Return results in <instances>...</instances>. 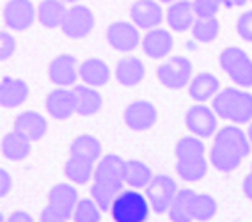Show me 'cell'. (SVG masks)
<instances>
[{"mask_svg": "<svg viewBox=\"0 0 252 222\" xmlns=\"http://www.w3.org/2000/svg\"><path fill=\"white\" fill-rule=\"evenodd\" d=\"M252 151L251 141L242 128L234 125H225L215 133L212 150H210V163L217 171L233 172L240 167L243 159H247Z\"/></svg>", "mask_w": 252, "mask_h": 222, "instance_id": "6da1fadb", "label": "cell"}, {"mask_svg": "<svg viewBox=\"0 0 252 222\" xmlns=\"http://www.w3.org/2000/svg\"><path fill=\"white\" fill-rule=\"evenodd\" d=\"M125 185V160L114 153L101 157L96 165L91 187V197L98 203L101 212L110 210L114 199L121 194Z\"/></svg>", "mask_w": 252, "mask_h": 222, "instance_id": "7a4b0ae2", "label": "cell"}, {"mask_svg": "<svg viewBox=\"0 0 252 222\" xmlns=\"http://www.w3.org/2000/svg\"><path fill=\"white\" fill-rule=\"evenodd\" d=\"M208 159L201 137H181L176 144V172L181 180L197 183L208 174Z\"/></svg>", "mask_w": 252, "mask_h": 222, "instance_id": "3957f363", "label": "cell"}, {"mask_svg": "<svg viewBox=\"0 0 252 222\" xmlns=\"http://www.w3.org/2000/svg\"><path fill=\"white\" fill-rule=\"evenodd\" d=\"M212 109L224 121L242 125L252 121V95L243 89L227 87L213 98Z\"/></svg>", "mask_w": 252, "mask_h": 222, "instance_id": "277c9868", "label": "cell"}, {"mask_svg": "<svg viewBox=\"0 0 252 222\" xmlns=\"http://www.w3.org/2000/svg\"><path fill=\"white\" fill-rule=\"evenodd\" d=\"M78 201V190L75 187L59 183L48 192V204L41 210L39 222H68Z\"/></svg>", "mask_w": 252, "mask_h": 222, "instance_id": "5b68a950", "label": "cell"}, {"mask_svg": "<svg viewBox=\"0 0 252 222\" xmlns=\"http://www.w3.org/2000/svg\"><path fill=\"white\" fill-rule=\"evenodd\" d=\"M149 201L135 189L123 190L110 206V215L116 222H146L149 217Z\"/></svg>", "mask_w": 252, "mask_h": 222, "instance_id": "8992f818", "label": "cell"}, {"mask_svg": "<svg viewBox=\"0 0 252 222\" xmlns=\"http://www.w3.org/2000/svg\"><path fill=\"white\" fill-rule=\"evenodd\" d=\"M219 64L240 87H252V59L238 46H227L219 57Z\"/></svg>", "mask_w": 252, "mask_h": 222, "instance_id": "52a82bcc", "label": "cell"}, {"mask_svg": "<svg viewBox=\"0 0 252 222\" xmlns=\"http://www.w3.org/2000/svg\"><path fill=\"white\" fill-rule=\"evenodd\" d=\"M178 192H180V187H178L174 178H171L169 174H157L146 187V197H148L155 213L169 212Z\"/></svg>", "mask_w": 252, "mask_h": 222, "instance_id": "ba28073f", "label": "cell"}, {"mask_svg": "<svg viewBox=\"0 0 252 222\" xmlns=\"http://www.w3.org/2000/svg\"><path fill=\"white\" fill-rule=\"evenodd\" d=\"M192 73H194V66L187 57L176 55L172 59L165 61L163 64L158 66V80L162 82L163 86L172 89V91H180L187 84L192 80Z\"/></svg>", "mask_w": 252, "mask_h": 222, "instance_id": "9c48e42d", "label": "cell"}, {"mask_svg": "<svg viewBox=\"0 0 252 222\" xmlns=\"http://www.w3.org/2000/svg\"><path fill=\"white\" fill-rule=\"evenodd\" d=\"M215 110L206 107L203 103H197L190 107L185 114V125L190 130V133L201 139H210L219 131V121H217Z\"/></svg>", "mask_w": 252, "mask_h": 222, "instance_id": "30bf717a", "label": "cell"}, {"mask_svg": "<svg viewBox=\"0 0 252 222\" xmlns=\"http://www.w3.org/2000/svg\"><path fill=\"white\" fill-rule=\"evenodd\" d=\"M64 36L71 37V39H82L91 34V31L94 29V14L87 5L75 4L69 7L64 22L61 25Z\"/></svg>", "mask_w": 252, "mask_h": 222, "instance_id": "8fae6325", "label": "cell"}, {"mask_svg": "<svg viewBox=\"0 0 252 222\" xmlns=\"http://www.w3.org/2000/svg\"><path fill=\"white\" fill-rule=\"evenodd\" d=\"M107 41L114 50L128 54L133 52L142 43L139 34V27L133 22H116L107 31Z\"/></svg>", "mask_w": 252, "mask_h": 222, "instance_id": "7c38bea8", "label": "cell"}, {"mask_svg": "<svg viewBox=\"0 0 252 222\" xmlns=\"http://www.w3.org/2000/svg\"><path fill=\"white\" fill-rule=\"evenodd\" d=\"M37 11L31 0H9L4 7V23L13 31H27L36 22Z\"/></svg>", "mask_w": 252, "mask_h": 222, "instance_id": "4fadbf2b", "label": "cell"}, {"mask_svg": "<svg viewBox=\"0 0 252 222\" xmlns=\"http://www.w3.org/2000/svg\"><path fill=\"white\" fill-rule=\"evenodd\" d=\"M158 121V110L151 101H133L125 109L126 127L133 131H144L155 127Z\"/></svg>", "mask_w": 252, "mask_h": 222, "instance_id": "5bb4252c", "label": "cell"}, {"mask_svg": "<svg viewBox=\"0 0 252 222\" xmlns=\"http://www.w3.org/2000/svg\"><path fill=\"white\" fill-rule=\"evenodd\" d=\"M50 82L55 84L57 87H69L80 78L78 75V64L77 59L69 54L57 55L48 68Z\"/></svg>", "mask_w": 252, "mask_h": 222, "instance_id": "9a60e30c", "label": "cell"}, {"mask_svg": "<svg viewBox=\"0 0 252 222\" xmlns=\"http://www.w3.org/2000/svg\"><path fill=\"white\" fill-rule=\"evenodd\" d=\"M199 194L192 189H180L174 203L169 208V219L172 222H194L197 221Z\"/></svg>", "mask_w": 252, "mask_h": 222, "instance_id": "2e32d148", "label": "cell"}, {"mask_svg": "<svg viewBox=\"0 0 252 222\" xmlns=\"http://www.w3.org/2000/svg\"><path fill=\"white\" fill-rule=\"evenodd\" d=\"M46 112L52 116L57 121H66L77 114L75 109V95H73V89H66V87H57L54 91L46 96Z\"/></svg>", "mask_w": 252, "mask_h": 222, "instance_id": "e0dca14e", "label": "cell"}, {"mask_svg": "<svg viewBox=\"0 0 252 222\" xmlns=\"http://www.w3.org/2000/svg\"><path fill=\"white\" fill-rule=\"evenodd\" d=\"M131 22L139 29H157L163 20V11L158 2L155 0H137L130 7Z\"/></svg>", "mask_w": 252, "mask_h": 222, "instance_id": "ac0fdd59", "label": "cell"}, {"mask_svg": "<svg viewBox=\"0 0 252 222\" xmlns=\"http://www.w3.org/2000/svg\"><path fill=\"white\" fill-rule=\"evenodd\" d=\"M140 46H142V50L149 59H163L171 54L172 46H174V39H172V34L169 31L157 27L148 31Z\"/></svg>", "mask_w": 252, "mask_h": 222, "instance_id": "d6986e66", "label": "cell"}, {"mask_svg": "<svg viewBox=\"0 0 252 222\" xmlns=\"http://www.w3.org/2000/svg\"><path fill=\"white\" fill-rule=\"evenodd\" d=\"M101 142L94 135H78L69 146V159L86 163H98L101 159Z\"/></svg>", "mask_w": 252, "mask_h": 222, "instance_id": "ffe728a7", "label": "cell"}, {"mask_svg": "<svg viewBox=\"0 0 252 222\" xmlns=\"http://www.w3.org/2000/svg\"><path fill=\"white\" fill-rule=\"evenodd\" d=\"M73 95H75V109L78 116L89 118V116L98 114L103 107V98L98 93V89L93 86H87V84L75 86Z\"/></svg>", "mask_w": 252, "mask_h": 222, "instance_id": "44dd1931", "label": "cell"}, {"mask_svg": "<svg viewBox=\"0 0 252 222\" xmlns=\"http://www.w3.org/2000/svg\"><path fill=\"white\" fill-rule=\"evenodd\" d=\"M195 11H194V2L189 0H178L171 7L167 9L165 20L169 23V27L174 32H187L189 29L194 27L195 22Z\"/></svg>", "mask_w": 252, "mask_h": 222, "instance_id": "7402d4cb", "label": "cell"}, {"mask_svg": "<svg viewBox=\"0 0 252 222\" xmlns=\"http://www.w3.org/2000/svg\"><path fill=\"white\" fill-rule=\"evenodd\" d=\"M29 98V86L20 78L4 77L0 82V103L4 109L22 107Z\"/></svg>", "mask_w": 252, "mask_h": 222, "instance_id": "603a6c76", "label": "cell"}, {"mask_svg": "<svg viewBox=\"0 0 252 222\" xmlns=\"http://www.w3.org/2000/svg\"><path fill=\"white\" fill-rule=\"evenodd\" d=\"M220 93V82L215 75L208 71L197 73L189 84V95L192 100L204 103V101L212 100Z\"/></svg>", "mask_w": 252, "mask_h": 222, "instance_id": "cb8c5ba5", "label": "cell"}, {"mask_svg": "<svg viewBox=\"0 0 252 222\" xmlns=\"http://www.w3.org/2000/svg\"><path fill=\"white\" fill-rule=\"evenodd\" d=\"M14 130L22 131L23 135H27L32 142L43 139V135L48 130V123L36 110H25L18 114L14 119Z\"/></svg>", "mask_w": 252, "mask_h": 222, "instance_id": "d4e9b609", "label": "cell"}, {"mask_svg": "<svg viewBox=\"0 0 252 222\" xmlns=\"http://www.w3.org/2000/svg\"><path fill=\"white\" fill-rule=\"evenodd\" d=\"M31 144L32 141L27 135H23L18 130H13L5 133L2 139V155L11 162H22L31 155Z\"/></svg>", "mask_w": 252, "mask_h": 222, "instance_id": "484cf974", "label": "cell"}, {"mask_svg": "<svg viewBox=\"0 0 252 222\" xmlns=\"http://www.w3.org/2000/svg\"><path fill=\"white\" fill-rule=\"evenodd\" d=\"M146 68L144 63L137 57H125L116 66V78L121 86L135 87L144 80Z\"/></svg>", "mask_w": 252, "mask_h": 222, "instance_id": "4316f807", "label": "cell"}, {"mask_svg": "<svg viewBox=\"0 0 252 222\" xmlns=\"http://www.w3.org/2000/svg\"><path fill=\"white\" fill-rule=\"evenodd\" d=\"M78 75L84 80V84L93 87H101L105 84H108V80H110V69H108V66L101 59H96V57L84 61L78 66Z\"/></svg>", "mask_w": 252, "mask_h": 222, "instance_id": "83f0119b", "label": "cell"}, {"mask_svg": "<svg viewBox=\"0 0 252 222\" xmlns=\"http://www.w3.org/2000/svg\"><path fill=\"white\" fill-rule=\"evenodd\" d=\"M66 13L68 9L64 5V0H43L37 7V20L43 27L57 29L63 25Z\"/></svg>", "mask_w": 252, "mask_h": 222, "instance_id": "f1b7e54d", "label": "cell"}, {"mask_svg": "<svg viewBox=\"0 0 252 222\" xmlns=\"http://www.w3.org/2000/svg\"><path fill=\"white\" fill-rule=\"evenodd\" d=\"M155 178L153 171L140 160H125V182L130 189H146Z\"/></svg>", "mask_w": 252, "mask_h": 222, "instance_id": "f546056e", "label": "cell"}, {"mask_svg": "<svg viewBox=\"0 0 252 222\" xmlns=\"http://www.w3.org/2000/svg\"><path fill=\"white\" fill-rule=\"evenodd\" d=\"M94 163L78 162L73 159H68V162L64 165V174L73 185H87V182H91L94 176Z\"/></svg>", "mask_w": 252, "mask_h": 222, "instance_id": "4dcf8cb0", "label": "cell"}, {"mask_svg": "<svg viewBox=\"0 0 252 222\" xmlns=\"http://www.w3.org/2000/svg\"><path fill=\"white\" fill-rule=\"evenodd\" d=\"M219 32H220V22L217 20V16H208V18L197 16L192 27V34L199 43H212L217 39Z\"/></svg>", "mask_w": 252, "mask_h": 222, "instance_id": "1f68e13d", "label": "cell"}, {"mask_svg": "<svg viewBox=\"0 0 252 222\" xmlns=\"http://www.w3.org/2000/svg\"><path fill=\"white\" fill-rule=\"evenodd\" d=\"M99 215H101V208L98 206L93 197L89 199H80L77 203V208L73 212V221L75 222H99Z\"/></svg>", "mask_w": 252, "mask_h": 222, "instance_id": "d6a6232c", "label": "cell"}, {"mask_svg": "<svg viewBox=\"0 0 252 222\" xmlns=\"http://www.w3.org/2000/svg\"><path fill=\"white\" fill-rule=\"evenodd\" d=\"M222 5V0H194V11L201 18L217 16Z\"/></svg>", "mask_w": 252, "mask_h": 222, "instance_id": "836d02e7", "label": "cell"}, {"mask_svg": "<svg viewBox=\"0 0 252 222\" xmlns=\"http://www.w3.org/2000/svg\"><path fill=\"white\" fill-rule=\"evenodd\" d=\"M236 31L238 36L247 43H252V11L243 13L236 22Z\"/></svg>", "mask_w": 252, "mask_h": 222, "instance_id": "e575fe53", "label": "cell"}, {"mask_svg": "<svg viewBox=\"0 0 252 222\" xmlns=\"http://www.w3.org/2000/svg\"><path fill=\"white\" fill-rule=\"evenodd\" d=\"M14 52H16L14 37L9 32H2V37H0V57H2V61H7Z\"/></svg>", "mask_w": 252, "mask_h": 222, "instance_id": "d590c367", "label": "cell"}, {"mask_svg": "<svg viewBox=\"0 0 252 222\" xmlns=\"http://www.w3.org/2000/svg\"><path fill=\"white\" fill-rule=\"evenodd\" d=\"M11 187H13V178H11V174L5 169H2L0 171V195L4 197V195L9 194Z\"/></svg>", "mask_w": 252, "mask_h": 222, "instance_id": "8d00e7d4", "label": "cell"}, {"mask_svg": "<svg viewBox=\"0 0 252 222\" xmlns=\"http://www.w3.org/2000/svg\"><path fill=\"white\" fill-rule=\"evenodd\" d=\"M5 222H34V219L31 217V213L18 210V212H13L9 217L5 219Z\"/></svg>", "mask_w": 252, "mask_h": 222, "instance_id": "74e56055", "label": "cell"}, {"mask_svg": "<svg viewBox=\"0 0 252 222\" xmlns=\"http://www.w3.org/2000/svg\"><path fill=\"white\" fill-rule=\"evenodd\" d=\"M243 194L247 195V199L252 201V172L243 180Z\"/></svg>", "mask_w": 252, "mask_h": 222, "instance_id": "f35d334b", "label": "cell"}, {"mask_svg": "<svg viewBox=\"0 0 252 222\" xmlns=\"http://www.w3.org/2000/svg\"><path fill=\"white\" fill-rule=\"evenodd\" d=\"M247 2H251V0H222V5L227 7V9H233V7H242Z\"/></svg>", "mask_w": 252, "mask_h": 222, "instance_id": "ab89813d", "label": "cell"}, {"mask_svg": "<svg viewBox=\"0 0 252 222\" xmlns=\"http://www.w3.org/2000/svg\"><path fill=\"white\" fill-rule=\"evenodd\" d=\"M247 137H249V141H251V146H252V121H251V125H249V130H247Z\"/></svg>", "mask_w": 252, "mask_h": 222, "instance_id": "60d3db41", "label": "cell"}, {"mask_svg": "<svg viewBox=\"0 0 252 222\" xmlns=\"http://www.w3.org/2000/svg\"><path fill=\"white\" fill-rule=\"evenodd\" d=\"M158 2H167V4H174V2H178V0H158Z\"/></svg>", "mask_w": 252, "mask_h": 222, "instance_id": "b9f144b4", "label": "cell"}, {"mask_svg": "<svg viewBox=\"0 0 252 222\" xmlns=\"http://www.w3.org/2000/svg\"><path fill=\"white\" fill-rule=\"evenodd\" d=\"M64 2H78V0H64Z\"/></svg>", "mask_w": 252, "mask_h": 222, "instance_id": "7bdbcfd3", "label": "cell"}, {"mask_svg": "<svg viewBox=\"0 0 252 222\" xmlns=\"http://www.w3.org/2000/svg\"><path fill=\"white\" fill-rule=\"evenodd\" d=\"M251 172H252V167H251Z\"/></svg>", "mask_w": 252, "mask_h": 222, "instance_id": "ee69618b", "label": "cell"}, {"mask_svg": "<svg viewBox=\"0 0 252 222\" xmlns=\"http://www.w3.org/2000/svg\"><path fill=\"white\" fill-rule=\"evenodd\" d=\"M251 2H252V0H251Z\"/></svg>", "mask_w": 252, "mask_h": 222, "instance_id": "f6af8a7d", "label": "cell"}]
</instances>
